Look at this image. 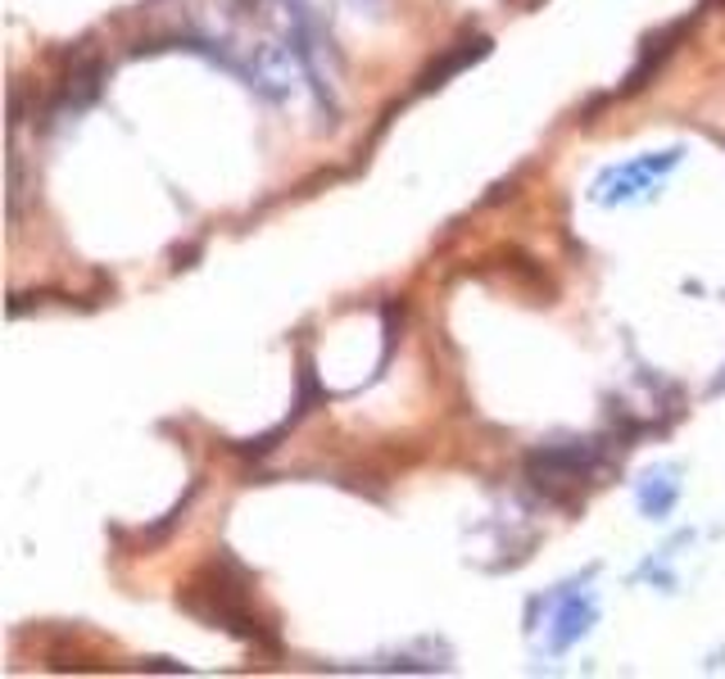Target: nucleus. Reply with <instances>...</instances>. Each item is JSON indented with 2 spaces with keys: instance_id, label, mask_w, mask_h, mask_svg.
<instances>
[{
  "instance_id": "obj_1",
  "label": "nucleus",
  "mask_w": 725,
  "mask_h": 679,
  "mask_svg": "<svg viewBox=\"0 0 725 679\" xmlns=\"http://www.w3.org/2000/svg\"><path fill=\"white\" fill-rule=\"evenodd\" d=\"M177 603L187 607V611H195V616H204L209 626L236 634V639L272 647V630L254 616L250 594H246V584L236 580L231 558H218V562H209L204 571H195V580L177 594Z\"/></svg>"
},
{
  "instance_id": "obj_2",
  "label": "nucleus",
  "mask_w": 725,
  "mask_h": 679,
  "mask_svg": "<svg viewBox=\"0 0 725 679\" xmlns=\"http://www.w3.org/2000/svg\"><path fill=\"white\" fill-rule=\"evenodd\" d=\"M598 444L594 440H571V444H549V449H535L526 457V476L539 485L558 493L562 485H581L598 472Z\"/></svg>"
},
{
  "instance_id": "obj_3",
  "label": "nucleus",
  "mask_w": 725,
  "mask_h": 679,
  "mask_svg": "<svg viewBox=\"0 0 725 679\" xmlns=\"http://www.w3.org/2000/svg\"><path fill=\"white\" fill-rule=\"evenodd\" d=\"M680 164V150H662V154H640L621 168H608L598 181H594V200L598 204H630L640 200L644 191H653L662 177Z\"/></svg>"
},
{
  "instance_id": "obj_4",
  "label": "nucleus",
  "mask_w": 725,
  "mask_h": 679,
  "mask_svg": "<svg viewBox=\"0 0 725 679\" xmlns=\"http://www.w3.org/2000/svg\"><path fill=\"white\" fill-rule=\"evenodd\" d=\"M594 594H562V607H558V621H554V634H549V653H567V647H577L590 626H594Z\"/></svg>"
},
{
  "instance_id": "obj_5",
  "label": "nucleus",
  "mask_w": 725,
  "mask_h": 679,
  "mask_svg": "<svg viewBox=\"0 0 725 679\" xmlns=\"http://www.w3.org/2000/svg\"><path fill=\"white\" fill-rule=\"evenodd\" d=\"M290 55L282 46H259L254 64H250V86H259L268 100H286L290 96Z\"/></svg>"
},
{
  "instance_id": "obj_6",
  "label": "nucleus",
  "mask_w": 725,
  "mask_h": 679,
  "mask_svg": "<svg viewBox=\"0 0 725 679\" xmlns=\"http://www.w3.org/2000/svg\"><path fill=\"white\" fill-rule=\"evenodd\" d=\"M100 78H105V64H82V69H73L69 73V82H64V91H59V100L50 105V118H64V114H82L91 100L100 96Z\"/></svg>"
},
{
  "instance_id": "obj_7",
  "label": "nucleus",
  "mask_w": 725,
  "mask_h": 679,
  "mask_svg": "<svg viewBox=\"0 0 725 679\" xmlns=\"http://www.w3.org/2000/svg\"><path fill=\"white\" fill-rule=\"evenodd\" d=\"M671 476H676V467H657V472L644 476V485H640V512L649 521H667L671 516V508L680 499V480H671Z\"/></svg>"
},
{
  "instance_id": "obj_8",
  "label": "nucleus",
  "mask_w": 725,
  "mask_h": 679,
  "mask_svg": "<svg viewBox=\"0 0 725 679\" xmlns=\"http://www.w3.org/2000/svg\"><path fill=\"white\" fill-rule=\"evenodd\" d=\"M490 55V37H476V41H459V50H449L440 64H431L427 73L417 78V91H431V86H444V78L453 73H463L467 64H476V59H486Z\"/></svg>"
},
{
  "instance_id": "obj_9",
  "label": "nucleus",
  "mask_w": 725,
  "mask_h": 679,
  "mask_svg": "<svg viewBox=\"0 0 725 679\" xmlns=\"http://www.w3.org/2000/svg\"><path fill=\"white\" fill-rule=\"evenodd\" d=\"M145 670H168V675H181L187 666H177V662H145Z\"/></svg>"
},
{
  "instance_id": "obj_10",
  "label": "nucleus",
  "mask_w": 725,
  "mask_h": 679,
  "mask_svg": "<svg viewBox=\"0 0 725 679\" xmlns=\"http://www.w3.org/2000/svg\"><path fill=\"white\" fill-rule=\"evenodd\" d=\"M721 390H725V372H721V377L712 381V394H721Z\"/></svg>"
},
{
  "instance_id": "obj_11",
  "label": "nucleus",
  "mask_w": 725,
  "mask_h": 679,
  "mask_svg": "<svg viewBox=\"0 0 725 679\" xmlns=\"http://www.w3.org/2000/svg\"><path fill=\"white\" fill-rule=\"evenodd\" d=\"M354 5H358V10H362V5H368V10H377V5H381V0H354Z\"/></svg>"
}]
</instances>
